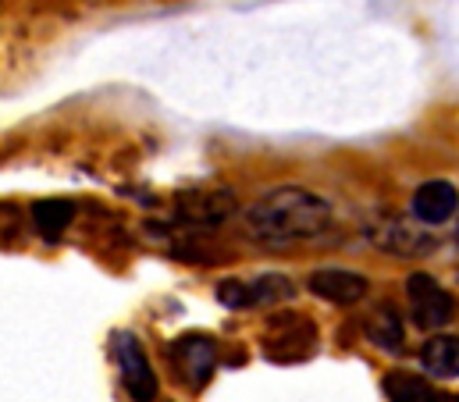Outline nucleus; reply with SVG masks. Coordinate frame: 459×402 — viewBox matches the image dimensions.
Listing matches in <instances>:
<instances>
[{
    "label": "nucleus",
    "mask_w": 459,
    "mask_h": 402,
    "mask_svg": "<svg viewBox=\"0 0 459 402\" xmlns=\"http://www.w3.org/2000/svg\"><path fill=\"white\" fill-rule=\"evenodd\" d=\"M328 221H332V210L321 197H314L299 186H281L246 210V235L256 242H267V246L299 242V239L321 235L328 228Z\"/></svg>",
    "instance_id": "1"
},
{
    "label": "nucleus",
    "mask_w": 459,
    "mask_h": 402,
    "mask_svg": "<svg viewBox=\"0 0 459 402\" xmlns=\"http://www.w3.org/2000/svg\"><path fill=\"white\" fill-rule=\"evenodd\" d=\"M260 349L274 363H299L310 360L317 349V324L296 310H281L267 320L260 335Z\"/></svg>",
    "instance_id": "2"
},
{
    "label": "nucleus",
    "mask_w": 459,
    "mask_h": 402,
    "mask_svg": "<svg viewBox=\"0 0 459 402\" xmlns=\"http://www.w3.org/2000/svg\"><path fill=\"white\" fill-rule=\"evenodd\" d=\"M168 356H171L175 374H178L189 389H204V385L214 378V367H218V342H214L211 335L189 331V335H182L178 342H171Z\"/></svg>",
    "instance_id": "3"
},
{
    "label": "nucleus",
    "mask_w": 459,
    "mask_h": 402,
    "mask_svg": "<svg viewBox=\"0 0 459 402\" xmlns=\"http://www.w3.org/2000/svg\"><path fill=\"white\" fill-rule=\"evenodd\" d=\"M117 371H121V385L132 402H153L157 399V374L150 367V356L143 349V342L132 331H121L115 338Z\"/></svg>",
    "instance_id": "4"
},
{
    "label": "nucleus",
    "mask_w": 459,
    "mask_h": 402,
    "mask_svg": "<svg viewBox=\"0 0 459 402\" xmlns=\"http://www.w3.org/2000/svg\"><path fill=\"white\" fill-rule=\"evenodd\" d=\"M406 296H410V317H413V324L417 328H424V331H438V328H446L449 320H453V313H456V306H453V296L431 278V275H410V282H406Z\"/></svg>",
    "instance_id": "5"
},
{
    "label": "nucleus",
    "mask_w": 459,
    "mask_h": 402,
    "mask_svg": "<svg viewBox=\"0 0 459 402\" xmlns=\"http://www.w3.org/2000/svg\"><path fill=\"white\" fill-rule=\"evenodd\" d=\"M410 210H413V217H417L420 224H446L449 217H456L459 214L456 186L446 182V179H431V182H424V186L413 193Z\"/></svg>",
    "instance_id": "6"
},
{
    "label": "nucleus",
    "mask_w": 459,
    "mask_h": 402,
    "mask_svg": "<svg viewBox=\"0 0 459 402\" xmlns=\"http://www.w3.org/2000/svg\"><path fill=\"white\" fill-rule=\"evenodd\" d=\"M307 285L317 300L335 302V306H352L367 296V278L356 271H345V267H321L310 275Z\"/></svg>",
    "instance_id": "7"
},
{
    "label": "nucleus",
    "mask_w": 459,
    "mask_h": 402,
    "mask_svg": "<svg viewBox=\"0 0 459 402\" xmlns=\"http://www.w3.org/2000/svg\"><path fill=\"white\" fill-rule=\"evenodd\" d=\"M235 214V200L229 193H186L178 200V217L186 224H221Z\"/></svg>",
    "instance_id": "8"
},
{
    "label": "nucleus",
    "mask_w": 459,
    "mask_h": 402,
    "mask_svg": "<svg viewBox=\"0 0 459 402\" xmlns=\"http://www.w3.org/2000/svg\"><path fill=\"white\" fill-rule=\"evenodd\" d=\"M363 331H367V338H370L377 349H385V353H403L406 328H403V317H399V310H395L392 302H377L374 313L367 317Z\"/></svg>",
    "instance_id": "9"
},
{
    "label": "nucleus",
    "mask_w": 459,
    "mask_h": 402,
    "mask_svg": "<svg viewBox=\"0 0 459 402\" xmlns=\"http://www.w3.org/2000/svg\"><path fill=\"white\" fill-rule=\"evenodd\" d=\"M385 396H388V402H456L449 392H442L431 381L406 374V371L385 374Z\"/></svg>",
    "instance_id": "10"
},
{
    "label": "nucleus",
    "mask_w": 459,
    "mask_h": 402,
    "mask_svg": "<svg viewBox=\"0 0 459 402\" xmlns=\"http://www.w3.org/2000/svg\"><path fill=\"white\" fill-rule=\"evenodd\" d=\"M420 363L431 378H459V335H435L420 349Z\"/></svg>",
    "instance_id": "11"
},
{
    "label": "nucleus",
    "mask_w": 459,
    "mask_h": 402,
    "mask_svg": "<svg viewBox=\"0 0 459 402\" xmlns=\"http://www.w3.org/2000/svg\"><path fill=\"white\" fill-rule=\"evenodd\" d=\"M75 217V206L68 200H39L32 203V228L47 239V242H57L65 235V228L72 224Z\"/></svg>",
    "instance_id": "12"
},
{
    "label": "nucleus",
    "mask_w": 459,
    "mask_h": 402,
    "mask_svg": "<svg viewBox=\"0 0 459 402\" xmlns=\"http://www.w3.org/2000/svg\"><path fill=\"white\" fill-rule=\"evenodd\" d=\"M296 296V285L285 278V275H256L249 282V300L253 306H274V302H285Z\"/></svg>",
    "instance_id": "13"
},
{
    "label": "nucleus",
    "mask_w": 459,
    "mask_h": 402,
    "mask_svg": "<svg viewBox=\"0 0 459 402\" xmlns=\"http://www.w3.org/2000/svg\"><path fill=\"white\" fill-rule=\"evenodd\" d=\"M377 246H385L388 253H399V257H413V253H428L431 242H428L424 235L403 228V224H392L388 235H377Z\"/></svg>",
    "instance_id": "14"
},
{
    "label": "nucleus",
    "mask_w": 459,
    "mask_h": 402,
    "mask_svg": "<svg viewBox=\"0 0 459 402\" xmlns=\"http://www.w3.org/2000/svg\"><path fill=\"white\" fill-rule=\"evenodd\" d=\"M218 302L229 306V310H249V306H253V300H249V282H242V278H225V282L218 285Z\"/></svg>",
    "instance_id": "15"
}]
</instances>
